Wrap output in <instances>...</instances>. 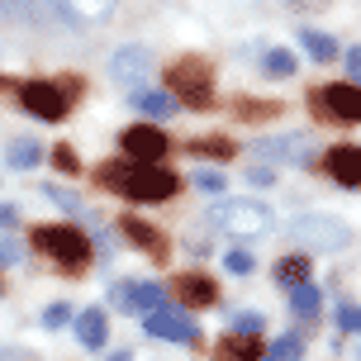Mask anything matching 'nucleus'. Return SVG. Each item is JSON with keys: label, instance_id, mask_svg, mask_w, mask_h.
<instances>
[{"label": "nucleus", "instance_id": "f257e3e1", "mask_svg": "<svg viewBox=\"0 0 361 361\" xmlns=\"http://www.w3.org/2000/svg\"><path fill=\"white\" fill-rule=\"evenodd\" d=\"M100 180L109 190H119L128 200H171L176 195V176L166 166H143V162H105Z\"/></svg>", "mask_w": 361, "mask_h": 361}, {"label": "nucleus", "instance_id": "f03ea898", "mask_svg": "<svg viewBox=\"0 0 361 361\" xmlns=\"http://www.w3.org/2000/svg\"><path fill=\"white\" fill-rule=\"evenodd\" d=\"M209 228L224 238H238V243H252V238H267L276 228V214L262 200H219L209 209Z\"/></svg>", "mask_w": 361, "mask_h": 361}, {"label": "nucleus", "instance_id": "7ed1b4c3", "mask_svg": "<svg viewBox=\"0 0 361 361\" xmlns=\"http://www.w3.org/2000/svg\"><path fill=\"white\" fill-rule=\"evenodd\" d=\"M34 247L48 252L53 262H62V267H86V257H90L86 233H76L67 224H43V228H34Z\"/></svg>", "mask_w": 361, "mask_h": 361}, {"label": "nucleus", "instance_id": "20e7f679", "mask_svg": "<svg viewBox=\"0 0 361 361\" xmlns=\"http://www.w3.org/2000/svg\"><path fill=\"white\" fill-rule=\"evenodd\" d=\"M166 81H171V90H176L185 105H195V109L214 100V86H209L214 76H209V62H200V57H180L176 67L166 72ZM176 95H171V100H176Z\"/></svg>", "mask_w": 361, "mask_h": 361}, {"label": "nucleus", "instance_id": "39448f33", "mask_svg": "<svg viewBox=\"0 0 361 361\" xmlns=\"http://www.w3.org/2000/svg\"><path fill=\"white\" fill-rule=\"evenodd\" d=\"M290 238H295L300 247H309V252H328V247H338L347 238V228L333 214H305V219L290 224Z\"/></svg>", "mask_w": 361, "mask_h": 361}, {"label": "nucleus", "instance_id": "423d86ee", "mask_svg": "<svg viewBox=\"0 0 361 361\" xmlns=\"http://www.w3.org/2000/svg\"><path fill=\"white\" fill-rule=\"evenodd\" d=\"M19 105L29 109V114H38V119L57 124V119L72 109V100H67V90H62V86H48V81H24V86H19Z\"/></svg>", "mask_w": 361, "mask_h": 361}, {"label": "nucleus", "instance_id": "0eeeda50", "mask_svg": "<svg viewBox=\"0 0 361 361\" xmlns=\"http://www.w3.org/2000/svg\"><path fill=\"white\" fill-rule=\"evenodd\" d=\"M147 72H152V57H147L143 43L114 48V57H109V81H119V86H128V90H143Z\"/></svg>", "mask_w": 361, "mask_h": 361}, {"label": "nucleus", "instance_id": "6e6552de", "mask_svg": "<svg viewBox=\"0 0 361 361\" xmlns=\"http://www.w3.org/2000/svg\"><path fill=\"white\" fill-rule=\"evenodd\" d=\"M143 328L152 338H162V343H195L200 338L195 319L180 314V309H152V314H143Z\"/></svg>", "mask_w": 361, "mask_h": 361}, {"label": "nucleus", "instance_id": "1a4fd4ad", "mask_svg": "<svg viewBox=\"0 0 361 361\" xmlns=\"http://www.w3.org/2000/svg\"><path fill=\"white\" fill-rule=\"evenodd\" d=\"M119 143H124V152L133 157V162L157 166V157L166 152V133H162V128H152V124H133V128L119 133Z\"/></svg>", "mask_w": 361, "mask_h": 361}, {"label": "nucleus", "instance_id": "9d476101", "mask_svg": "<svg viewBox=\"0 0 361 361\" xmlns=\"http://www.w3.org/2000/svg\"><path fill=\"white\" fill-rule=\"evenodd\" d=\"M257 157L267 162H295V166H309L314 162V143L300 138V133H281V138H257Z\"/></svg>", "mask_w": 361, "mask_h": 361}, {"label": "nucleus", "instance_id": "9b49d317", "mask_svg": "<svg viewBox=\"0 0 361 361\" xmlns=\"http://www.w3.org/2000/svg\"><path fill=\"white\" fill-rule=\"evenodd\" d=\"M162 286H152V281H124V286H114V309H128V314H152V309H162Z\"/></svg>", "mask_w": 361, "mask_h": 361}, {"label": "nucleus", "instance_id": "f8f14e48", "mask_svg": "<svg viewBox=\"0 0 361 361\" xmlns=\"http://www.w3.org/2000/svg\"><path fill=\"white\" fill-rule=\"evenodd\" d=\"M314 100H319V109H324L328 119H343V124H357V119H361V95H357V86H324Z\"/></svg>", "mask_w": 361, "mask_h": 361}, {"label": "nucleus", "instance_id": "ddd939ff", "mask_svg": "<svg viewBox=\"0 0 361 361\" xmlns=\"http://www.w3.org/2000/svg\"><path fill=\"white\" fill-rule=\"evenodd\" d=\"M105 333H109L105 305H90V309H81V314H76V343H81V347L100 352V347H105Z\"/></svg>", "mask_w": 361, "mask_h": 361}, {"label": "nucleus", "instance_id": "4468645a", "mask_svg": "<svg viewBox=\"0 0 361 361\" xmlns=\"http://www.w3.org/2000/svg\"><path fill=\"white\" fill-rule=\"evenodd\" d=\"M328 176L338 180L343 190H357V180H361V152L352 143L333 147V152H328Z\"/></svg>", "mask_w": 361, "mask_h": 361}, {"label": "nucleus", "instance_id": "2eb2a0df", "mask_svg": "<svg viewBox=\"0 0 361 361\" xmlns=\"http://www.w3.org/2000/svg\"><path fill=\"white\" fill-rule=\"evenodd\" d=\"M128 105L138 109V114H152V119H171V114L180 109L166 90H133V100H128Z\"/></svg>", "mask_w": 361, "mask_h": 361}, {"label": "nucleus", "instance_id": "dca6fc26", "mask_svg": "<svg viewBox=\"0 0 361 361\" xmlns=\"http://www.w3.org/2000/svg\"><path fill=\"white\" fill-rule=\"evenodd\" d=\"M176 290H180V300H185V305H195V309H204V305H214V300H219V290H214L209 276H180Z\"/></svg>", "mask_w": 361, "mask_h": 361}, {"label": "nucleus", "instance_id": "f3484780", "mask_svg": "<svg viewBox=\"0 0 361 361\" xmlns=\"http://www.w3.org/2000/svg\"><path fill=\"white\" fill-rule=\"evenodd\" d=\"M62 5H67V19H76V24H100L114 15L119 0H62Z\"/></svg>", "mask_w": 361, "mask_h": 361}, {"label": "nucleus", "instance_id": "a211bd4d", "mask_svg": "<svg viewBox=\"0 0 361 361\" xmlns=\"http://www.w3.org/2000/svg\"><path fill=\"white\" fill-rule=\"evenodd\" d=\"M219 357L224 361H257L262 357V338H247V333H228L219 343Z\"/></svg>", "mask_w": 361, "mask_h": 361}, {"label": "nucleus", "instance_id": "6ab92c4d", "mask_svg": "<svg viewBox=\"0 0 361 361\" xmlns=\"http://www.w3.org/2000/svg\"><path fill=\"white\" fill-rule=\"evenodd\" d=\"M276 281H281V286H305L309 281V257L305 252H290V257H281V262H276Z\"/></svg>", "mask_w": 361, "mask_h": 361}, {"label": "nucleus", "instance_id": "aec40b11", "mask_svg": "<svg viewBox=\"0 0 361 361\" xmlns=\"http://www.w3.org/2000/svg\"><path fill=\"white\" fill-rule=\"evenodd\" d=\"M124 233L133 238V243H138V247H147V252L152 257H162V233H157V228H152V224H143V219H124Z\"/></svg>", "mask_w": 361, "mask_h": 361}, {"label": "nucleus", "instance_id": "412c9836", "mask_svg": "<svg viewBox=\"0 0 361 361\" xmlns=\"http://www.w3.org/2000/svg\"><path fill=\"white\" fill-rule=\"evenodd\" d=\"M319 305H324V300H319V286H290V309H295V314H300V319H319Z\"/></svg>", "mask_w": 361, "mask_h": 361}, {"label": "nucleus", "instance_id": "4be33fe9", "mask_svg": "<svg viewBox=\"0 0 361 361\" xmlns=\"http://www.w3.org/2000/svg\"><path fill=\"white\" fill-rule=\"evenodd\" d=\"M5 157H10V166H19V171H24V166H38V162H43V147H38V138H15Z\"/></svg>", "mask_w": 361, "mask_h": 361}, {"label": "nucleus", "instance_id": "5701e85b", "mask_svg": "<svg viewBox=\"0 0 361 361\" xmlns=\"http://www.w3.org/2000/svg\"><path fill=\"white\" fill-rule=\"evenodd\" d=\"M300 43H305L319 62H333V57H338V43H333L328 34H319V29H300Z\"/></svg>", "mask_w": 361, "mask_h": 361}, {"label": "nucleus", "instance_id": "b1692460", "mask_svg": "<svg viewBox=\"0 0 361 361\" xmlns=\"http://www.w3.org/2000/svg\"><path fill=\"white\" fill-rule=\"evenodd\" d=\"M305 357V338L300 333H286V338H276L267 352V361H300Z\"/></svg>", "mask_w": 361, "mask_h": 361}, {"label": "nucleus", "instance_id": "393cba45", "mask_svg": "<svg viewBox=\"0 0 361 361\" xmlns=\"http://www.w3.org/2000/svg\"><path fill=\"white\" fill-rule=\"evenodd\" d=\"M262 67H267V76H295V67H300V62H295V53H286V48H271Z\"/></svg>", "mask_w": 361, "mask_h": 361}, {"label": "nucleus", "instance_id": "a878e982", "mask_svg": "<svg viewBox=\"0 0 361 361\" xmlns=\"http://www.w3.org/2000/svg\"><path fill=\"white\" fill-rule=\"evenodd\" d=\"M190 152H200V157H219V162H224V157H233V143H228V138H195Z\"/></svg>", "mask_w": 361, "mask_h": 361}, {"label": "nucleus", "instance_id": "bb28decb", "mask_svg": "<svg viewBox=\"0 0 361 361\" xmlns=\"http://www.w3.org/2000/svg\"><path fill=\"white\" fill-rule=\"evenodd\" d=\"M224 267L233 271V276H252V267H257V257L247 252V247H233V252L224 257Z\"/></svg>", "mask_w": 361, "mask_h": 361}, {"label": "nucleus", "instance_id": "cd10ccee", "mask_svg": "<svg viewBox=\"0 0 361 361\" xmlns=\"http://www.w3.org/2000/svg\"><path fill=\"white\" fill-rule=\"evenodd\" d=\"M262 328H267L262 314H238L233 319V333H247V338H262Z\"/></svg>", "mask_w": 361, "mask_h": 361}, {"label": "nucleus", "instance_id": "c85d7f7f", "mask_svg": "<svg viewBox=\"0 0 361 361\" xmlns=\"http://www.w3.org/2000/svg\"><path fill=\"white\" fill-rule=\"evenodd\" d=\"M76 314H72V305H48L43 309V324L48 328H62V324H72Z\"/></svg>", "mask_w": 361, "mask_h": 361}, {"label": "nucleus", "instance_id": "c756f323", "mask_svg": "<svg viewBox=\"0 0 361 361\" xmlns=\"http://www.w3.org/2000/svg\"><path fill=\"white\" fill-rule=\"evenodd\" d=\"M338 328H343L347 338L361 328V314H357V305H338Z\"/></svg>", "mask_w": 361, "mask_h": 361}, {"label": "nucleus", "instance_id": "7c9ffc66", "mask_svg": "<svg viewBox=\"0 0 361 361\" xmlns=\"http://www.w3.org/2000/svg\"><path fill=\"white\" fill-rule=\"evenodd\" d=\"M48 200H53V204H62V209H81V195L62 190V185H48Z\"/></svg>", "mask_w": 361, "mask_h": 361}, {"label": "nucleus", "instance_id": "2f4dec72", "mask_svg": "<svg viewBox=\"0 0 361 361\" xmlns=\"http://www.w3.org/2000/svg\"><path fill=\"white\" fill-rule=\"evenodd\" d=\"M247 185H252V190H257V185L267 190V185H276V171H271L267 162H262V166H252V171H247Z\"/></svg>", "mask_w": 361, "mask_h": 361}, {"label": "nucleus", "instance_id": "473e14b6", "mask_svg": "<svg viewBox=\"0 0 361 361\" xmlns=\"http://www.w3.org/2000/svg\"><path fill=\"white\" fill-rule=\"evenodd\" d=\"M19 257H24V252H19V243H10V238H0V267H15Z\"/></svg>", "mask_w": 361, "mask_h": 361}, {"label": "nucleus", "instance_id": "72a5a7b5", "mask_svg": "<svg viewBox=\"0 0 361 361\" xmlns=\"http://www.w3.org/2000/svg\"><path fill=\"white\" fill-rule=\"evenodd\" d=\"M195 185L214 195V190H224V176H219V171H200V176H195Z\"/></svg>", "mask_w": 361, "mask_h": 361}, {"label": "nucleus", "instance_id": "f704fd0d", "mask_svg": "<svg viewBox=\"0 0 361 361\" xmlns=\"http://www.w3.org/2000/svg\"><path fill=\"white\" fill-rule=\"evenodd\" d=\"M53 162L62 166V171H76V166H81V162H76V152H72V147H57V152H53Z\"/></svg>", "mask_w": 361, "mask_h": 361}, {"label": "nucleus", "instance_id": "c9c22d12", "mask_svg": "<svg viewBox=\"0 0 361 361\" xmlns=\"http://www.w3.org/2000/svg\"><path fill=\"white\" fill-rule=\"evenodd\" d=\"M19 224V209L15 204H0V228H15Z\"/></svg>", "mask_w": 361, "mask_h": 361}, {"label": "nucleus", "instance_id": "e433bc0d", "mask_svg": "<svg viewBox=\"0 0 361 361\" xmlns=\"http://www.w3.org/2000/svg\"><path fill=\"white\" fill-rule=\"evenodd\" d=\"M34 5H38V10H53V15L67 19V5H62V0H34Z\"/></svg>", "mask_w": 361, "mask_h": 361}, {"label": "nucleus", "instance_id": "4c0bfd02", "mask_svg": "<svg viewBox=\"0 0 361 361\" xmlns=\"http://www.w3.org/2000/svg\"><path fill=\"white\" fill-rule=\"evenodd\" d=\"M343 67H347V72H352V76L361 72V53H357V48H347V62H343Z\"/></svg>", "mask_w": 361, "mask_h": 361}, {"label": "nucleus", "instance_id": "58836bf2", "mask_svg": "<svg viewBox=\"0 0 361 361\" xmlns=\"http://www.w3.org/2000/svg\"><path fill=\"white\" fill-rule=\"evenodd\" d=\"M109 361H133V357H128V352H114V357H109Z\"/></svg>", "mask_w": 361, "mask_h": 361}, {"label": "nucleus", "instance_id": "ea45409f", "mask_svg": "<svg viewBox=\"0 0 361 361\" xmlns=\"http://www.w3.org/2000/svg\"><path fill=\"white\" fill-rule=\"evenodd\" d=\"M0 15H10V0H0Z\"/></svg>", "mask_w": 361, "mask_h": 361}]
</instances>
